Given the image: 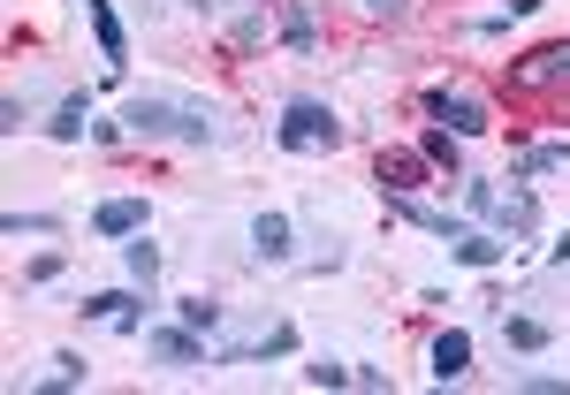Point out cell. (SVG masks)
<instances>
[{
    "mask_svg": "<svg viewBox=\"0 0 570 395\" xmlns=\"http://www.w3.org/2000/svg\"><path fill=\"white\" fill-rule=\"evenodd\" d=\"M130 137H160V145H220V115L198 99H168V91H137L122 107Z\"/></svg>",
    "mask_w": 570,
    "mask_h": 395,
    "instance_id": "1",
    "label": "cell"
},
{
    "mask_svg": "<svg viewBox=\"0 0 570 395\" xmlns=\"http://www.w3.org/2000/svg\"><path fill=\"white\" fill-rule=\"evenodd\" d=\"M274 145L282 152H335L343 145V115L327 107V99H282V122H274Z\"/></svg>",
    "mask_w": 570,
    "mask_h": 395,
    "instance_id": "2",
    "label": "cell"
},
{
    "mask_svg": "<svg viewBox=\"0 0 570 395\" xmlns=\"http://www.w3.org/2000/svg\"><path fill=\"white\" fill-rule=\"evenodd\" d=\"M419 107H426V122H441L449 137H487V130H494V115H487L472 91H456V85H434Z\"/></svg>",
    "mask_w": 570,
    "mask_h": 395,
    "instance_id": "3",
    "label": "cell"
},
{
    "mask_svg": "<svg viewBox=\"0 0 570 395\" xmlns=\"http://www.w3.org/2000/svg\"><path fill=\"white\" fill-rule=\"evenodd\" d=\"M145 350L160 357V365H176V373H198V365H214V335L168 319V327H145Z\"/></svg>",
    "mask_w": 570,
    "mask_h": 395,
    "instance_id": "4",
    "label": "cell"
},
{
    "mask_svg": "<svg viewBox=\"0 0 570 395\" xmlns=\"http://www.w3.org/2000/svg\"><path fill=\"white\" fill-rule=\"evenodd\" d=\"M510 91H570V39H556V46H532L525 61L510 69Z\"/></svg>",
    "mask_w": 570,
    "mask_h": 395,
    "instance_id": "5",
    "label": "cell"
},
{
    "mask_svg": "<svg viewBox=\"0 0 570 395\" xmlns=\"http://www.w3.org/2000/svg\"><path fill=\"white\" fill-rule=\"evenodd\" d=\"M145 305H153V297H137V289H91L77 312L99 319V327H115V335H145Z\"/></svg>",
    "mask_w": 570,
    "mask_h": 395,
    "instance_id": "6",
    "label": "cell"
},
{
    "mask_svg": "<svg viewBox=\"0 0 570 395\" xmlns=\"http://www.w3.org/2000/svg\"><path fill=\"white\" fill-rule=\"evenodd\" d=\"M85 23H91V39H99V61H107V77H122V69H130V31H122L115 0H85Z\"/></svg>",
    "mask_w": 570,
    "mask_h": 395,
    "instance_id": "7",
    "label": "cell"
},
{
    "mask_svg": "<svg viewBox=\"0 0 570 395\" xmlns=\"http://www.w3.org/2000/svg\"><path fill=\"white\" fill-rule=\"evenodd\" d=\"M426 168H434L426 152H389V145H381V160H373V182H381V198H411V190L426 182Z\"/></svg>",
    "mask_w": 570,
    "mask_h": 395,
    "instance_id": "8",
    "label": "cell"
},
{
    "mask_svg": "<svg viewBox=\"0 0 570 395\" xmlns=\"http://www.w3.org/2000/svg\"><path fill=\"white\" fill-rule=\"evenodd\" d=\"M137 228H145V198H130V190L91 206V236H107V244H130Z\"/></svg>",
    "mask_w": 570,
    "mask_h": 395,
    "instance_id": "9",
    "label": "cell"
},
{
    "mask_svg": "<svg viewBox=\"0 0 570 395\" xmlns=\"http://www.w3.org/2000/svg\"><path fill=\"white\" fill-rule=\"evenodd\" d=\"M252 259L289 266V259H297V220H289V214H259V220H252Z\"/></svg>",
    "mask_w": 570,
    "mask_h": 395,
    "instance_id": "10",
    "label": "cell"
},
{
    "mask_svg": "<svg viewBox=\"0 0 570 395\" xmlns=\"http://www.w3.org/2000/svg\"><path fill=\"white\" fill-rule=\"evenodd\" d=\"M510 251H518L510 236H480V228H464V236L449 244V259H456V266H472V274H494V266L510 259Z\"/></svg>",
    "mask_w": 570,
    "mask_h": 395,
    "instance_id": "11",
    "label": "cell"
},
{
    "mask_svg": "<svg viewBox=\"0 0 570 395\" xmlns=\"http://www.w3.org/2000/svg\"><path fill=\"white\" fill-rule=\"evenodd\" d=\"M426 365H434V381H464V373H472V335H464V327H441Z\"/></svg>",
    "mask_w": 570,
    "mask_h": 395,
    "instance_id": "12",
    "label": "cell"
},
{
    "mask_svg": "<svg viewBox=\"0 0 570 395\" xmlns=\"http://www.w3.org/2000/svg\"><path fill=\"white\" fill-rule=\"evenodd\" d=\"M487 220H494L502 236H532V228H540V198H532V190H502Z\"/></svg>",
    "mask_w": 570,
    "mask_h": 395,
    "instance_id": "13",
    "label": "cell"
},
{
    "mask_svg": "<svg viewBox=\"0 0 570 395\" xmlns=\"http://www.w3.org/2000/svg\"><path fill=\"white\" fill-rule=\"evenodd\" d=\"M282 46H289V53H312V46H320V16H312V0H282Z\"/></svg>",
    "mask_w": 570,
    "mask_h": 395,
    "instance_id": "14",
    "label": "cell"
},
{
    "mask_svg": "<svg viewBox=\"0 0 570 395\" xmlns=\"http://www.w3.org/2000/svg\"><path fill=\"white\" fill-rule=\"evenodd\" d=\"M502 343H510V350H548V343H556V327H548V319H532V312H502Z\"/></svg>",
    "mask_w": 570,
    "mask_h": 395,
    "instance_id": "15",
    "label": "cell"
},
{
    "mask_svg": "<svg viewBox=\"0 0 570 395\" xmlns=\"http://www.w3.org/2000/svg\"><path fill=\"white\" fill-rule=\"evenodd\" d=\"M46 137H61V145H77V137H91V99H85V91H69V99H61V115L46 122Z\"/></svg>",
    "mask_w": 570,
    "mask_h": 395,
    "instance_id": "16",
    "label": "cell"
},
{
    "mask_svg": "<svg viewBox=\"0 0 570 395\" xmlns=\"http://www.w3.org/2000/svg\"><path fill=\"white\" fill-rule=\"evenodd\" d=\"M122 266H130V282H137V289H153V274H160V244H153V236L137 228L130 244H122Z\"/></svg>",
    "mask_w": 570,
    "mask_h": 395,
    "instance_id": "17",
    "label": "cell"
},
{
    "mask_svg": "<svg viewBox=\"0 0 570 395\" xmlns=\"http://www.w3.org/2000/svg\"><path fill=\"white\" fill-rule=\"evenodd\" d=\"M176 319H183V327H198V335H220V305H214V297H176Z\"/></svg>",
    "mask_w": 570,
    "mask_h": 395,
    "instance_id": "18",
    "label": "cell"
},
{
    "mask_svg": "<svg viewBox=\"0 0 570 395\" xmlns=\"http://www.w3.org/2000/svg\"><path fill=\"white\" fill-rule=\"evenodd\" d=\"M570 160V137L563 145H525V152H518V176H548V168H563Z\"/></svg>",
    "mask_w": 570,
    "mask_h": 395,
    "instance_id": "19",
    "label": "cell"
},
{
    "mask_svg": "<svg viewBox=\"0 0 570 395\" xmlns=\"http://www.w3.org/2000/svg\"><path fill=\"white\" fill-rule=\"evenodd\" d=\"M39 388H85V357H77V350H61L53 365H46V381H39Z\"/></svg>",
    "mask_w": 570,
    "mask_h": 395,
    "instance_id": "20",
    "label": "cell"
},
{
    "mask_svg": "<svg viewBox=\"0 0 570 395\" xmlns=\"http://www.w3.org/2000/svg\"><path fill=\"white\" fill-rule=\"evenodd\" d=\"M8 236H61V214H8Z\"/></svg>",
    "mask_w": 570,
    "mask_h": 395,
    "instance_id": "21",
    "label": "cell"
},
{
    "mask_svg": "<svg viewBox=\"0 0 570 395\" xmlns=\"http://www.w3.org/2000/svg\"><path fill=\"white\" fill-rule=\"evenodd\" d=\"M419 152H426L434 168H456V137L441 130V122H434V130H426V137H419Z\"/></svg>",
    "mask_w": 570,
    "mask_h": 395,
    "instance_id": "22",
    "label": "cell"
},
{
    "mask_svg": "<svg viewBox=\"0 0 570 395\" xmlns=\"http://www.w3.org/2000/svg\"><path fill=\"white\" fill-rule=\"evenodd\" d=\"M259 39H266V8H259V16H236V23H228V46H244V53H252Z\"/></svg>",
    "mask_w": 570,
    "mask_h": 395,
    "instance_id": "23",
    "label": "cell"
},
{
    "mask_svg": "<svg viewBox=\"0 0 570 395\" xmlns=\"http://www.w3.org/2000/svg\"><path fill=\"white\" fill-rule=\"evenodd\" d=\"M312 388H351V365H335V357H320V365H305Z\"/></svg>",
    "mask_w": 570,
    "mask_h": 395,
    "instance_id": "24",
    "label": "cell"
},
{
    "mask_svg": "<svg viewBox=\"0 0 570 395\" xmlns=\"http://www.w3.org/2000/svg\"><path fill=\"white\" fill-rule=\"evenodd\" d=\"M61 266H69V259H61V251H39V259L23 266V282H31V289H46V282H53V274H61Z\"/></svg>",
    "mask_w": 570,
    "mask_h": 395,
    "instance_id": "25",
    "label": "cell"
},
{
    "mask_svg": "<svg viewBox=\"0 0 570 395\" xmlns=\"http://www.w3.org/2000/svg\"><path fill=\"white\" fill-rule=\"evenodd\" d=\"M357 8H365L373 23H403V16H411V0H357Z\"/></svg>",
    "mask_w": 570,
    "mask_h": 395,
    "instance_id": "26",
    "label": "cell"
},
{
    "mask_svg": "<svg viewBox=\"0 0 570 395\" xmlns=\"http://www.w3.org/2000/svg\"><path fill=\"white\" fill-rule=\"evenodd\" d=\"M23 122H31V115H23V99L8 91V99H0V130H8V137H23Z\"/></svg>",
    "mask_w": 570,
    "mask_h": 395,
    "instance_id": "27",
    "label": "cell"
},
{
    "mask_svg": "<svg viewBox=\"0 0 570 395\" xmlns=\"http://www.w3.org/2000/svg\"><path fill=\"white\" fill-rule=\"evenodd\" d=\"M518 388H525V395H570V381H548V373H518Z\"/></svg>",
    "mask_w": 570,
    "mask_h": 395,
    "instance_id": "28",
    "label": "cell"
},
{
    "mask_svg": "<svg viewBox=\"0 0 570 395\" xmlns=\"http://www.w3.org/2000/svg\"><path fill=\"white\" fill-rule=\"evenodd\" d=\"M494 198H502L494 182H472V190H464V206H472V214H494Z\"/></svg>",
    "mask_w": 570,
    "mask_h": 395,
    "instance_id": "29",
    "label": "cell"
},
{
    "mask_svg": "<svg viewBox=\"0 0 570 395\" xmlns=\"http://www.w3.org/2000/svg\"><path fill=\"white\" fill-rule=\"evenodd\" d=\"M556 266H570V228H563V236H556Z\"/></svg>",
    "mask_w": 570,
    "mask_h": 395,
    "instance_id": "30",
    "label": "cell"
}]
</instances>
